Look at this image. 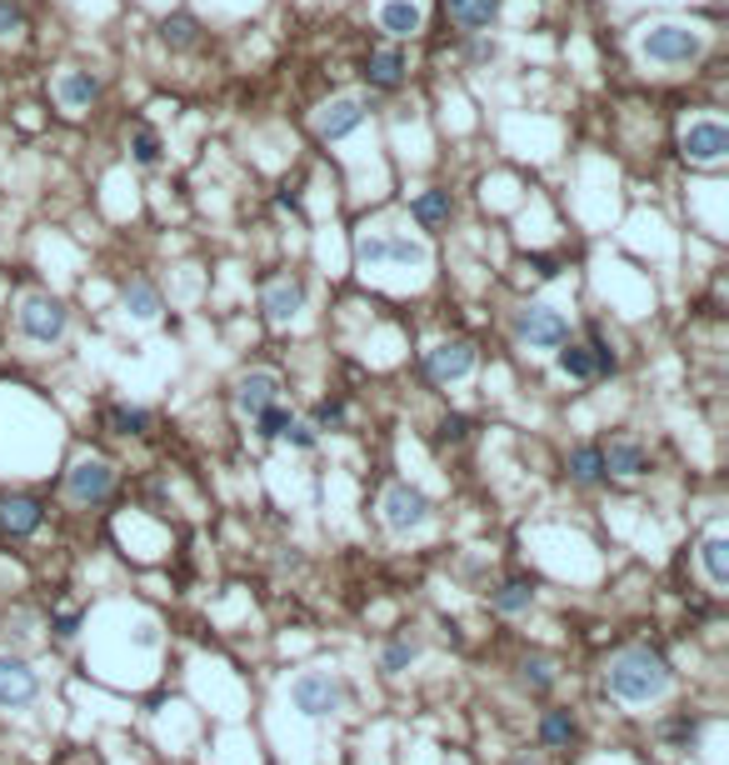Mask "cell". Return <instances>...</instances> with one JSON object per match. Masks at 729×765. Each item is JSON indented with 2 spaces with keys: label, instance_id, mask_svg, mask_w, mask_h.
Returning a JSON list of instances; mask_svg holds the SVG:
<instances>
[{
  "label": "cell",
  "instance_id": "16",
  "mask_svg": "<svg viewBox=\"0 0 729 765\" xmlns=\"http://www.w3.org/2000/svg\"><path fill=\"white\" fill-rule=\"evenodd\" d=\"M55 101L65 105L70 115L90 111V105L100 101V76H95V71H65V76L55 81Z\"/></svg>",
  "mask_w": 729,
  "mask_h": 765
},
{
  "label": "cell",
  "instance_id": "6",
  "mask_svg": "<svg viewBox=\"0 0 729 765\" xmlns=\"http://www.w3.org/2000/svg\"><path fill=\"white\" fill-rule=\"evenodd\" d=\"M16 321H20V335H26V341H36V345H55L60 335L70 331L65 301H55V295H40V291L20 301Z\"/></svg>",
  "mask_w": 729,
  "mask_h": 765
},
{
  "label": "cell",
  "instance_id": "44",
  "mask_svg": "<svg viewBox=\"0 0 729 765\" xmlns=\"http://www.w3.org/2000/svg\"><path fill=\"white\" fill-rule=\"evenodd\" d=\"M509 765H545V761H539L535 751H519V755H515V761H509Z\"/></svg>",
  "mask_w": 729,
  "mask_h": 765
},
{
  "label": "cell",
  "instance_id": "7",
  "mask_svg": "<svg viewBox=\"0 0 729 765\" xmlns=\"http://www.w3.org/2000/svg\"><path fill=\"white\" fill-rule=\"evenodd\" d=\"M515 335L529 345V351H559L569 341V321L555 311V305L535 301V305H519L515 311Z\"/></svg>",
  "mask_w": 729,
  "mask_h": 765
},
{
  "label": "cell",
  "instance_id": "15",
  "mask_svg": "<svg viewBox=\"0 0 729 765\" xmlns=\"http://www.w3.org/2000/svg\"><path fill=\"white\" fill-rule=\"evenodd\" d=\"M365 85L369 91H399V81H405V56L395 51V46H379V51L365 56Z\"/></svg>",
  "mask_w": 729,
  "mask_h": 765
},
{
  "label": "cell",
  "instance_id": "1",
  "mask_svg": "<svg viewBox=\"0 0 729 765\" xmlns=\"http://www.w3.org/2000/svg\"><path fill=\"white\" fill-rule=\"evenodd\" d=\"M669 685H675V671H669V661L659 651H649V645H625L619 655H609L605 665V691L615 695L619 705H655L669 695Z\"/></svg>",
  "mask_w": 729,
  "mask_h": 765
},
{
  "label": "cell",
  "instance_id": "5",
  "mask_svg": "<svg viewBox=\"0 0 729 765\" xmlns=\"http://www.w3.org/2000/svg\"><path fill=\"white\" fill-rule=\"evenodd\" d=\"M379 521H385L389 535H415L429 525V501L425 491H415V485L395 481L385 485V495H379Z\"/></svg>",
  "mask_w": 729,
  "mask_h": 765
},
{
  "label": "cell",
  "instance_id": "3",
  "mask_svg": "<svg viewBox=\"0 0 729 765\" xmlns=\"http://www.w3.org/2000/svg\"><path fill=\"white\" fill-rule=\"evenodd\" d=\"M285 701L295 715H305V721H330V715H340V705H345V681L330 671H300L295 681L285 685Z\"/></svg>",
  "mask_w": 729,
  "mask_h": 765
},
{
  "label": "cell",
  "instance_id": "17",
  "mask_svg": "<svg viewBox=\"0 0 729 765\" xmlns=\"http://www.w3.org/2000/svg\"><path fill=\"white\" fill-rule=\"evenodd\" d=\"M0 531L6 535H36L40 531V501H30V495H10V501H0Z\"/></svg>",
  "mask_w": 729,
  "mask_h": 765
},
{
  "label": "cell",
  "instance_id": "20",
  "mask_svg": "<svg viewBox=\"0 0 729 765\" xmlns=\"http://www.w3.org/2000/svg\"><path fill=\"white\" fill-rule=\"evenodd\" d=\"M699 565H705V581L715 585V591H725L729 585V541L725 535H705V545H699Z\"/></svg>",
  "mask_w": 729,
  "mask_h": 765
},
{
  "label": "cell",
  "instance_id": "33",
  "mask_svg": "<svg viewBox=\"0 0 729 765\" xmlns=\"http://www.w3.org/2000/svg\"><path fill=\"white\" fill-rule=\"evenodd\" d=\"M130 155H135L140 165H155L160 161V135L150 131V125H140V131L130 135Z\"/></svg>",
  "mask_w": 729,
  "mask_h": 765
},
{
  "label": "cell",
  "instance_id": "4",
  "mask_svg": "<svg viewBox=\"0 0 729 765\" xmlns=\"http://www.w3.org/2000/svg\"><path fill=\"white\" fill-rule=\"evenodd\" d=\"M639 56L655 66H689L705 56V36L695 26H679V21H659L639 31Z\"/></svg>",
  "mask_w": 729,
  "mask_h": 765
},
{
  "label": "cell",
  "instance_id": "29",
  "mask_svg": "<svg viewBox=\"0 0 729 765\" xmlns=\"http://www.w3.org/2000/svg\"><path fill=\"white\" fill-rule=\"evenodd\" d=\"M105 421L115 425L120 435H145L150 431V411H145V405H110Z\"/></svg>",
  "mask_w": 729,
  "mask_h": 765
},
{
  "label": "cell",
  "instance_id": "26",
  "mask_svg": "<svg viewBox=\"0 0 729 765\" xmlns=\"http://www.w3.org/2000/svg\"><path fill=\"white\" fill-rule=\"evenodd\" d=\"M120 301H125V311L135 315V321H155V315H160V291L150 281H130Z\"/></svg>",
  "mask_w": 729,
  "mask_h": 765
},
{
  "label": "cell",
  "instance_id": "43",
  "mask_svg": "<svg viewBox=\"0 0 729 765\" xmlns=\"http://www.w3.org/2000/svg\"><path fill=\"white\" fill-rule=\"evenodd\" d=\"M469 61H495V41H475L469 46Z\"/></svg>",
  "mask_w": 729,
  "mask_h": 765
},
{
  "label": "cell",
  "instance_id": "9",
  "mask_svg": "<svg viewBox=\"0 0 729 765\" xmlns=\"http://www.w3.org/2000/svg\"><path fill=\"white\" fill-rule=\"evenodd\" d=\"M40 701V675L20 655H0V711H26Z\"/></svg>",
  "mask_w": 729,
  "mask_h": 765
},
{
  "label": "cell",
  "instance_id": "23",
  "mask_svg": "<svg viewBox=\"0 0 729 765\" xmlns=\"http://www.w3.org/2000/svg\"><path fill=\"white\" fill-rule=\"evenodd\" d=\"M409 215H415L419 225H445L449 215H455V195L449 191H425V195H415V201H409Z\"/></svg>",
  "mask_w": 729,
  "mask_h": 765
},
{
  "label": "cell",
  "instance_id": "13",
  "mask_svg": "<svg viewBox=\"0 0 729 765\" xmlns=\"http://www.w3.org/2000/svg\"><path fill=\"white\" fill-rule=\"evenodd\" d=\"M365 111H369V105L360 101V95H340V101H330L325 111L315 115V131L325 135V141H345L350 131L365 125Z\"/></svg>",
  "mask_w": 729,
  "mask_h": 765
},
{
  "label": "cell",
  "instance_id": "41",
  "mask_svg": "<svg viewBox=\"0 0 729 765\" xmlns=\"http://www.w3.org/2000/svg\"><path fill=\"white\" fill-rule=\"evenodd\" d=\"M465 435H469L465 415H445V421H439V441H465Z\"/></svg>",
  "mask_w": 729,
  "mask_h": 765
},
{
  "label": "cell",
  "instance_id": "31",
  "mask_svg": "<svg viewBox=\"0 0 729 765\" xmlns=\"http://www.w3.org/2000/svg\"><path fill=\"white\" fill-rule=\"evenodd\" d=\"M419 655V641H409V635H399V641H389L385 645V655H379V665H385L389 675H399V671H409V661Z\"/></svg>",
  "mask_w": 729,
  "mask_h": 765
},
{
  "label": "cell",
  "instance_id": "39",
  "mask_svg": "<svg viewBox=\"0 0 729 765\" xmlns=\"http://www.w3.org/2000/svg\"><path fill=\"white\" fill-rule=\"evenodd\" d=\"M525 271L535 275V281H555V275H559V261H555V255H525Z\"/></svg>",
  "mask_w": 729,
  "mask_h": 765
},
{
  "label": "cell",
  "instance_id": "36",
  "mask_svg": "<svg viewBox=\"0 0 729 765\" xmlns=\"http://www.w3.org/2000/svg\"><path fill=\"white\" fill-rule=\"evenodd\" d=\"M665 741L675 745V751H689V745L699 741V725L695 721H665Z\"/></svg>",
  "mask_w": 729,
  "mask_h": 765
},
{
  "label": "cell",
  "instance_id": "28",
  "mask_svg": "<svg viewBox=\"0 0 729 765\" xmlns=\"http://www.w3.org/2000/svg\"><path fill=\"white\" fill-rule=\"evenodd\" d=\"M539 741L545 745H569L575 741V715L569 711H545L539 715Z\"/></svg>",
  "mask_w": 729,
  "mask_h": 765
},
{
  "label": "cell",
  "instance_id": "14",
  "mask_svg": "<svg viewBox=\"0 0 729 765\" xmlns=\"http://www.w3.org/2000/svg\"><path fill=\"white\" fill-rule=\"evenodd\" d=\"M260 305H265V315L275 325H290L300 311H305V281H290V275L285 281H270L265 295H260Z\"/></svg>",
  "mask_w": 729,
  "mask_h": 765
},
{
  "label": "cell",
  "instance_id": "42",
  "mask_svg": "<svg viewBox=\"0 0 729 765\" xmlns=\"http://www.w3.org/2000/svg\"><path fill=\"white\" fill-rule=\"evenodd\" d=\"M275 205H280V211H295L300 215V191H295V185H285V191L275 195Z\"/></svg>",
  "mask_w": 729,
  "mask_h": 765
},
{
  "label": "cell",
  "instance_id": "30",
  "mask_svg": "<svg viewBox=\"0 0 729 765\" xmlns=\"http://www.w3.org/2000/svg\"><path fill=\"white\" fill-rule=\"evenodd\" d=\"M519 681H525V691H535V695H545L549 685H555V665L545 661V655H529L525 665H519Z\"/></svg>",
  "mask_w": 729,
  "mask_h": 765
},
{
  "label": "cell",
  "instance_id": "18",
  "mask_svg": "<svg viewBox=\"0 0 729 765\" xmlns=\"http://www.w3.org/2000/svg\"><path fill=\"white\" fill-rule=\"evenodd\" d=\"M599 455H605V471L609 475H625V481H635V475L649 471V455H645V445H639V441H615L609 451H599Z\"/></svg>",
  "mask_w": 729,
  "mask_h": 765
},
{
  "label": "cell",
  "instance_id": "21",
  "mask_svg": "<svg viewBox=\"0 0 729 765\" xmlns=\"http://www.w3.org/2000/svg\"><path fill=\"white\" fill-rule=\"evenodd\" d=\"M445 11H449V21L465 26V31H485L499 16V0H445Z\"/></svg>",
  "mask_w": 729,
  "mask_h": 765
},
{
  "label": "cell",
  "instance_id": "27",
  "mask_svg": "<svg viewBox=\"0 0 729 765\" xmlns=\"http://www.w3.org/2000/svg\"><path fill=\"white\" fill-rule=\"evenodd\" d=\"M559 371H565L569 381H595V361H589V345H575V341L559 345Z\"/></svg>",
  "mask_w": 729,
  "mask_h": 765
},
{
  "label": "cell",
  "instance_id": "8",
  "mask_svg": "<svg viewBox=\"0 0 729 765\" xmlns=\"http://www.w3.org/2000/svg\"><path fill=\"white\" fill-rule=\"evenodd\" d=\"M110 491H115V465L110 461H75L70 465V475H65V495L75 505H100V501H110Z\"/></svg>",
  "mask_w": 729,
  "mask_h": 765
},
{
  "label": "cell",
  "instance_id": "19",
  "mask_svg": "<svg viewBox=\"0 0 729 765\" xmlns=\"http://www.w3.org/2000/svg\"><path fill=\"white\" fill-rule=\"evenodd\" d=\"M379 31L395 36V41L415 36L419 31V6L415 0H385V6H379Z\"/></svg>",
  "mask_w": 729,
  "mask_h": 765
},
{
  "label": "cell",
  "instance_id": "11",
  "mask_svg": "<svg viewBox=\"0 0 729 765\" xmlns=\"http://www.w3.org/2000/svg\"><path fill=\"white\" fill-rule=\"evenodd\" d=\"M679 151H685V161H695V165H719L729 151V131L719 121H695V125H685V135H679Z\"/></svg>",
  "mask_w": 729,
  "mask_h": 765
},
{
  "label": "cell",
  "instance_id": "34",
  "mask_svg": "<svg viewBox=\"0 0 729 765\" xmlns=\"http://www.w3.org/2000/svg\"><path fill=\"white\" fill-rule=\"evenodd\" d=\"M310 425H315V435L340 431V425H345V401H320L315 411H310Z\"/></svg>",
  "mask_w": 729,
  "mask_h": 765
},
{
  "label": "cell",
  "instance_id": "12",
  "mask_svg": "<svg viewBox=\"0 0 729 765\" xmlns=\"http://www.w3.org/2000/svg\"><path fill=\"white\" fill-rule=\"evenodd\" d=\"M270 405H280V375L275 371H250L235 381V411L245 415V421H255L260 411H270Z\"/></svg>",
  "mask_w": 729,
  "mask_h": 765
},
{
  "label": "cell",
  "instance_id": "35",
  "mask_svg": "<svg viewBox=\"0 0 729 765\" xmlns=\"http://www.w3.org/2000/svg\"><path fill=\"white\" fill-rule=\"evenodd\" d=\"M589 361H595V375H615L619 371V355H615V345H609L605 335L589 341Z\"/></svg>",
  "mask_w": 729,
  "mask_h": 765
},
{
  "label": "cell",
  "instance_id": "24",
  "mask_svg": "<svg viewBox=\"0 0 729 765\" xmlns=\"http://www.w3.org/2000/svg\"><path fill=\"white\" fill-rule=\"evenodd\" d=\"M569 481L575 485L605 481V455H599V445H575V451H569Z\"/></svg>",
  "mask_w": 729,
  "mask_h": 765
},
{
  "label": "cell",
  "instance_id": "10",
  "mask_svg": "<svg viewBox=\"0 0 729 765\" xmlns=\"http://www.w3.org/2000/svg\"><path fill=\"white\" fill-rule=\"evenodd\" d=\"M469 371H475V345L469 341H439V345H429L425 351V375L429 381L449 385V381H465Z\"/></svg>",
  "mask_w": 729,
  "mask_h": 765
},
{
  "label": "cell",
  "instance_id": "40",
  "mask_svg": "<svg viewBox=\"0 0 729 765\" xmlns=\"http://www.w3.org/2000/svg\"><path fill=\"white\" fill-rule=\"evenodd\" d=\"M285 441H290V445H300V451H315V441H320V435H315V425H300V421H290V425H285Z\"/></svg>",
  "mask_w": 729,
  "mask_h": 765
},
{
  "label": "cell",
  "instance_id": "38",
  "mask_svg": "<svg viewBox=\"0 0 729 765\" xmlns=\"http://www.w3.org/2000/svg\"><path fill=\"white\" fill-rule=\"evenodd\" d=\"M50 631H55V641H75V635H80V615L75 611H55V615H50Z\"/></svg>",
  "mask_w": 729,
  "mask_h": 765
},
{
  "label": "cell",
  "instance_id": "37",
  "mask_svg": "<svg viewBox=\"0 0 729 765\" xmlns=\"http://www.w3.org/2000/svg\"><path fill=\"white\" fill-rule=\"evenodd\" d=\"M20 26H26V11H20L16 0H0V41L20 36Z\"/></svg>",
  "mask_w": 729,
  "mask_h": 765
},
{
  "label": "cell",
  "instance_id": "2",
  "mask_svg": "<svg viewBox=\"0 0 729 765\" xmlns=\"http://www.w3.org/2000/svg\"><path fill=\"white\" fill-rule=\"evenodd\" d=\"M355 261L360 271H385V265H395V271H409V265H429V245L415 241V235H399V231H360L355 235Z\"/></svg>",
  "mask_w": 729,
  "mask_h": 765
},
{
  "label": "cell",
  "instance_id": "22",
  "mask_svg": "<svg viewBox=\"0 0 729 765\" xmlns=\"http://www.w3.org/2000/svg\"><path fill=\"white\" fill-rule=\"evenodd\" d=\"M160 41L170 46V51H195L200 46V21L190 11H175L160 21Z\"/></svg>",
  "mask_w": 729,
  "mask_h": 765
},
{
  "label": "cell",
  "instance_id": "32",
  "mask_svg": "<svg viewBox=\"0 0 729 765\" xmlns=\"http://www.w3.org/2000/svg\"><path fill=\"white\" fill-rule=\"evenodd\" d=\"M285 425H290L285 405H270V411L255 415V435H260V441H280V435H285Z\"/></svg>",
  "mask_w": 729,
  "mask_h": 765
},
{
  "label": "cell",
  "instance_id": "25",
  "mask_svg": "<svg viewBox=\"0 0 729 765\" xmlns=\"http://www.w3.org/2000/svg\"><path fill=\"white\" fill-rule=\"evenodd\" d=\"M489 605H495L499 615H525L529 605H535V585L529 581H505L495 595H489Z\"/></svg>",
  "mask_w": 729,
  "mask_h": 765
}]
</instances>
